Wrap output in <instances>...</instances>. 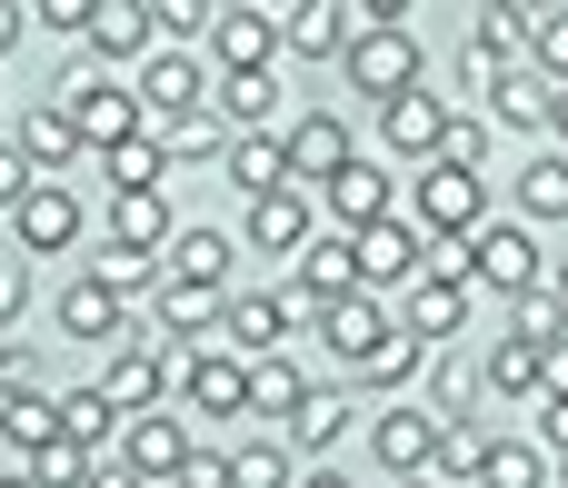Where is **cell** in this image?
Returning a JSON list of instances; mask_svg holds the SVG:
<instances>
[{
    "label": "cell",
    "mask_w": 568,
    "mask_h": 488,
    "mask_svg": "<svg viewBox=\"0 0 568 488\" xmlns=\"http://www.w3.org/2000/svg\"><path fill=\"white\" fill-rule=\"evenodd\" d=\"M120 429H130V419H120V409H110L100 389H70V399H60V439H70V449H90V459H100V449H110Z\"/></svg>",
    "instance_id": "d6a6232c"
},
{
    "label": "cell",
    "mask_w": 568,
    "mask_h": 488,
    "mask_svg": "<svg viewBox=\"0 0 568 488\" xmlns=\"http://www.w3.org/2000/svg\"><path fill=\"white\" fill-rule=\"evenodd\" d=\"M339 439H349V399H339V389H310V399H300V419H290V449L329 459Z\"/></svg>",
    "instance_id": "836d02e7"
},
{
    "label": "cell",
    "mask_w": 568,
    "mask_h": 488,
    "mask_svg": "<svg viewBox=\"0 0 568 488\" xmlns=\"http://www.w3.org/2000/svg\"><path fill=\"white\" fill-rule=\"evenodd\" d=\"M10 230H20V250H30V260H60V250L80 240V190L40 180V190L20 200V220H10Z\"/></svg>",
    "instance_id": "d6986e66"
},
{
    "label": "cell",
    "mask_w": 568,
    "mask_h": 488,
    "mask_svg": "<svg viewBox=\"0 0 568 488\" xmlns=\"http://www.w3.org/2000/svg\"><path fill=\"white\" fill-rule=\"evenodd\" d=\"M409 220H419L429 240H469V230H489V180L459 170V160H429V170L409 180Z\"/></svg>",
    "instance_id": "3957f363"
},
{
    "label": "cell",
    "mask_w": 568,
    "mask_h": 488,
    "mask_svg": "<svg viewBox=\"0 0 568 488\" xmlns=\"http://www.w3.org/2000/svg\"><path fill=\"white\" fill-rule=\"evenodd\" d=\"M439 488H479L489 479V429L479 419H459V429H439V469H429Z\"/></svg>",
    "instance_id": "e575fe53"
},
{
    "label": "cell",
    "mask_w": 568,
    "mask_h": 488,
    "mask_svg": "<svg viewBox=\"0 0 568 488\" xmlns=\"http://www.w3.org/2000/svg\"><path fill=\"white\" fill-rule=\"evenodd\" d=\"M210 100H220V120H230V140H240V130H270V110H280V80H270V70H250V80H220Z\"/></svg>",
    "instance_id": "d590c367"
},
{
    "label": "cell",
    "mask_w": 568,
    "mask_h": 488,
    "mask_svg": "<svg viewBox=\"0 0 568 488\" xmlns=\"http://www.w3.org/2000/svg\"><path fill=\"white\" fill-rule=\"evenodd\" d=\"M479 488H549V449L539 439H489V479Z\"/></svg>",
    "instance_id": "74e56055"
},
{
    "label": "cell",
    "mask_w": 568,
    "mask_h": 488,
    "mask_svg": "<svg viewBox=\"0 0 568 488\" xmlns=\"http://www.w3.org/2000/svg\"><path fill=\"white\" fill-rule=\"evenodd\" d=\"M489 389H499V399H549L539 349H529V339H499V349H489Z\"/></svg>",
    "instance_id": "f35d334b"
},
{
    "label": "cell",
    "mask_w": 568,
    "mask_h": 488,
    "mask_svg": "<svg viewBox=\"0 0 568 488\" xmlns=\"http://www.w3.org/2000/svg\"><path fill=\"white\" fill-rule=\"evenodd\" d=\"M349 250H359V289H369V299H379V289L409 299V289L429 279V230H419V220H379V230H359Z\"/></svg>",
    "instance_id": "5b68a950"
},
{
    "label": "cell",
    "mask_w": 568,
    "mask_h": 488,
    "mask_svg": "<svg viewBox=\"0 0 568 488\" xmlns=\"http://www.w3.org/2000/svg\"><path fill=\"white\" fill-rule=\"evenodd\" d=\"M549 130H559V150H568V90H559V110H549Z\"/></svg>",
    "instance_id": "6f0895ef"
},
{
    "label": "cell",
    "mask_w": 568,
    "mask_h": 488,
    "mask_svg": "<svg viewBox=\"0 0 568 488\" xmlns=\"http://www.w3.org/2000/svg\"><path fill=\"white\" fill-rule=\"evenodd\" d=\"M170 190H120L110 200V250H140V260H170Z\"/></svg>",
    "instance_id": "44dd1931"
},
{
    "label": "cell",
    "mask_w": 568,
    "mask_h": 488,
    "mask_svg": "<svg viewBox=\"0 0 568 488\" xmlns=\"http://www.w3.org/2000/svg\"><path fill=\"white\" fill-rule=\"evenodd\" d=\"M349 90H359L369 110H389V100L429 90V60H419V30H359V50H349Z\"/></svg>",
    "instance_id": "277c9868"
},
{
    "label": "cell",
    "mask_w": 568,
    "mask_h": 488,
    "mask_svg": "<svg viewBox=\"0 0 568 488\" xmlns=\"http://www.w3.org/2000/svg\"><path fill=\"white\" fill-rule=\"evenodd\" d=\"M439 160H459V170H489V120H469V110H459V120H449V150H439Z\"/></svg>",
    "instance_id": "7dc6e473"
},
{
    "label": "cell",
    "mask_w": 568,
    "mask_h": 488,
    "mask_svg": "<svg viewBox=\"0 0 568 488\" xmlns=\"http://www.w3.org/2000/svg\"><path fill=\"white\" fill-rule=\"evenodd\" d=\"M180 399H190L200 419H250V359H230V349L180 359Z\"/></svg>",
    "instance_id": "5bb4252c"
},
{
    "label": "cell",
    "mask_w": 568,
    "mask_h": 488,
    "mask_svg": "<svg viewBox=\"0 0 568 488\" xmlns=\"http://www.w3.org/2000/svg\"><path fill=\"white\" fill-rule=\"evenodd\" d=\"M310 240H320V200H310V190H270V200H250V250L300 260Z\"/></svg>",
    "instance_id": "9a60e30c"
},
{
    "label": "cell",
    "mask_w": 568,
    "mask_h": 488,
    "mask_svg": "<svg viewBox=\"0 0 568 488\" xmlns=\"http://www.w3.org/2000/svg\"><path fill=\"white\" fill-rule=\"evenodd\" d=\"M439 429H449L439 409L389 399V409L369 419V449H379V469H389V479H429V469H439Z\"/></svg>",
    "instance_id": "8992f818"
},
{
    "label": "cell",
    "mask_w": 568,
    "mask_h": 488,
    "mask_svg": "<svg viewBox=\"0 0 568 488\" xmlns=\"http://www.w3.org/2000/svg\"><path fill=\"white\" fill-rule=\"evenodd\" d=\"M220 289H180V279H160V299H150V319H160V349H190L200 359V339L220 329Z\"/></svg>",
    "instance_id": "7402d4cb"
},
{
    "label": "cell",
    "mask_w": 568,
    "mask_h": 488,
    "mask_svg": "<svg viewBox=\"0 0 568 488\" xmlns=\"http://www.w3.org/2000/svg\"><path fill=\"white\" fill-rule=\"evenodd\" d=\"M0 488H40V479H30V469H10V479H0Z\"/></svg>",
    "instance_id": "680465c9"
},
{
    "label": "cell",
    "mask_w": 568,
    "mask_h": 488,
    "mask_svg": "<svg viewBox=\"0 0 568 488\" xmlns=\"http://www.w3.org/2000/svg\"><path fill=\"white\" fill-rule=\"evenodd\" d=\"M290 299L280 289H240L230 309H220V339H230V359H280V339H290Z\"/></svg>",
    "instance_id": "4fadbf2b"
},
{
    "label": "cell",
    "mask_w": 568,
    "mask_h": 488,
    "mask_svg": "<svg viewBox=\"0 0 568 488\" xmlns=\"http://www.w3.org/2000/svg\"><path fill=\"white\" fill-rule=\"evenodd\" d=\"M539 379H549V399H568V339H559V349H539Z\"/></svg>",
    "instance_id": "f5cc1de1"
},
{
    "label": "cell",
    "mask_w": 568,
    "mask_h": 488,
    "mask_svg": "<svg viewBox=\"0 0 568 488\" xmlns=\"http://www.w3.org/2000/svg\"><path fill=\"white\" fill-rule=\"evenodd\" d=\"M20 30H30V10H20V0H0V50H20Z\"/></svg>",
    "instance_id": "11a10c76"
},
{
    "label": "cell",
    "mask_w": 568,
    "mask_h": 488,
    "mask_svg": "<svg viewBox=\"0 0 568 488\" xmlns=\"http://www.w3.org/2000/svg\"><path fill=\"white\" fill-rule=\"evenodd\" d=\"M549 110H559V90H549L539 70H509V80H489V120H509V130H549Z\"/></svg>",
    "instance_id": "f546056e"
},
{
    "label": "cell",
    "mask_w": 568,
    "mask_h": 488,
    "mask_svg": "<svg viewBox=\"0 0 568 488\" xmlns=\"http://www.w3.org/2000/svg\"><path fill=\"white\" fill-rule=\"evenodd\" d=\"M320 339H329V349H339L349 369H369V359H379V349L399 339V319H389V309H379L369 289H349L339 309H320Z\"/></svg>",
    "instance_id": "2e32d148"
},
{
    "label": "cell",
    "mask_w": 568,
    "mask_h": 488,
    "mask_svg": "<svg viewBox=\"0 0 568 488\" xmlns=\"http://www.w3.org/2000/svg\"><path fill=\"white\" fill-rule=\"evenodd\" d=\"M399 329L419 339V349H449L459 329H469V279H449V270H429L409 299H399Z\"/></svg>",
    "instance_id": "7c38bea8"
},
{
    "label": "cell",
    "mask_w": 568,
    "mask_h": 488,
    "mask_svg": "<svg viewBox=\"0 0 568 488\" xmlns=\"http://www.w3.org/2000/svg\"><path fill=\"white\" fill-rule=\"evenodd\" d=\"M100 399H110L120 419H150V409H170V349H120V359L100 369Z\"/></svg>",
    "instance_id": "e0dca14e"
},
{
    "label": "cell",
    "mask_w": 568,
    "mask_h": 488,
    "mask_svg": "<svg viewBox=\"0 0 568 488\" xmlns=\"http://www.w3.org/2000/svg\"><path fill=\"white\" fill-rule=\"evenodd\" d=\"M419 369H429V349H419V339H409V329H399V339H389V349H379V359H369V369H359V379H369V389H409V379H419Z\"/></svg>",
    "instance_id": "7bdbcfd3"
},
{
    "label": "cell",
    "mask_w": 568,
    "mask_h": 488,
    "mask_svg": "<svg viewBox=\"0 0 568 488\" xmlns=\"http://www.w3.org/2000/svg\"><path fill=\"white\" fill-rule=\"evenodd\" d=\"M280 30H290L280 10H220V20H210V60H220V80H250V70H270V60L290 50Z\"/></svg>",
    "instance_id": "9c48e42d"
},
{
    "label": "cell",
    "mask_w": 568,
    "mask_h": 488,
    "mask_svg": "<svg viewBox=\"0 0 568 488\" xmlns=\"http://www.w3.org/2000/svg\"><path fill=\"white\" fill-rule=\"evenodd\" d=\"M300 488H349V479H339V469H310V479H300Z\"/></svg>",
    "instance_id": "9f6ffc18"
},
{
    "label": "cell",
    "mask_w": 568,
    "mask_h": 488,
    "mask_svg": "<svg viewBox=\"0 0 568 488\" xmlns=\"http://www.w3.org/2000/svg\"><path fill=\"white\" fill-rule=\"evenodd\" d=\"M449 120H459V110H449L439 90H409V100H389V110H379V140H389L409 170H429V160L449 150Z\"/></svg>",
    "instance_id": "30bf717a"
},
{
    "label": "cell",
    "mask_w": 568,
    "mask_h": 488,
    "mask_svg": "<svg viewBox=\"0 0 568 488\" xmlns=\"http://www.w3.org/2000/svg\"><path fill=\"white\" fill-rule=\"evenodd\" d=\"M220 170H230V190L270 200V190H290V140H270V130H240V140L220 150Z\"/></svg>",
    "instance_id": "cb8c5ba5"
},
{
    "label": "cell",
    "mask_w": 568,
    "mask_h": 488,
    "mask_svg": "<svg viewBox=\"0 0 568 488\" xmlns=\"http://www.w3.org/2000/svg\"><path fill=\"white\" fill-rule=\"evenodd\" d=\"M230 260H240V250H230V230H180L160 270H170L180 289H230Z\"/></svg>",
    "instance_id": "d4e9b609"
},
{
    "label": "cell",
    "mask_w": 568,
    "mask_h": 488,
    "mask_svg": "<svg viewBox=\"0 0 568 488\" xmlns=\"http://www.w3.org/2000/svg\"><path fill=\"white\" fill-rule=\"evenodd\" d=\"M90 469H100V459H90V449H70V439H50V449L30 459V479H40V488H90Z\"/></svg>",
    "instance_id": "ee69618b"
},
{
    "label": "cell",
    "mask_w": 568,
    "mask_h": 488,
    "mask_svg": "<svg viewBox=\"0 0 568 488\" xmlns=\"http://www.w3.org/2000/svg\"><path fill=\"white\" fill-rule=\"evenodd\" d=\"M20 309H30V270H10V260H0V339H10V319H20Z\"/></svg>",
    "instance_id": "f907efd6"
},
{
    "label": "cell",
    "mask_w": 568,
    "mask_h": 488,
    "mask_svg": "<svg viewBox=\"0 0 568 488\" xmlns=\"http://www.w3.org/2000/svg\"><path fill=\"white\" fill-rule=\"evenodd\" d=\"M399 488H439V479H399Z\"/></svg>",
    "instance_id": "94428289"
},
{
    "label": "cell",
    "mask_w": 568,
    "mask_h": 488,
    "mask_svg": "<svg viewBox=\"0 0 568 488\" xmlns=\"http://www.w3.org/2000/svg\"><path fill=\"white\" fill-rule=\"evenodd\" d=\"M519 220H568V150L519 170Z\"/></svg>",
    "instance_id": "8d00e7d4"
},
{
    "label": "cell",
    "mask_w": 568,
    "mask_h": 488,
    "mask_svg": "<svg viewBox=\"0 0 568 488\" xmlns=\"http://www.w3.org/2000/svg\"><path fill=\"white\" fill-rule=\"evenodd\" d=\"M90 488H150V479H140L130 459H100V469H90Z\"/></svg>",
    "instance_id": "db71d44e"
},
{
    "label": "cell",
    "mask_w": 568,
    "mask_h": 488,
    "mask_svg": "<svg viewBox=\"0 0 568 488\" xmlns=\"http://www.w3.org/2000/svg\"><path fill=\"white\" fill-rule=\"evenodd\" d=\"M210 90H220V80H210V70H200L190 50H150V60H140V110H150L160 130L200 120V100H210Z\"/></svg>",
    "instance_id": "52a82bcc"
},
{
    "label": "cell",
    "mask_w": 568,
    "mask_h": 488,
    "mask_svg": "<svg viewBox=\"0 0 568 488\" xmlns=\"http://www.w3.org/2000/svg\"><path fill=\"white\" fill-rule=\"evenodd\" d=\"M539 449L568 469V399H539Z\"/></svg>",
    "instance_id": "681fc988"
},
{
    "label": "cell",
    "mask_w": 568,
    "mask_h": 488,
    "mask_svg": "<svg viewBox=\"0 0 568 488\" xmlns=\"http://www.w3.org/2000/svg\"><path fill=\"white\" fill-rule=\"evenodd\" d=\"M60 110H70V130L90 140V160H110V150L140 140V120H150L140 90H130V80H100V70H70V80H60Z\"/></svg>",
    "instance_id": "7a4b0ae2"
},
{
    "label": "cell",
    "mask_w": 568,
    "mask_h": 488,
    "mask_svg": "<svg viewBox=\"0 0 568 488\" xmlns=\"http://www.w3.org/2000/svg\"><path fill=\"white\" fill-rule=\"evenodd\" d=\"M280 140H290V190H310V200H320V190H329V180H339V170L359 160V150H349V130H339L329 110H310V120H290Z\"/></svg>",
    "instance_id": "8fae6325"
},
{
    "label": "cell",
    "mask_w": 568,
    "mask_h": 488,
    "mask_svg": "<svg viewBox=\"0 0 568 488\" xmlns=\"http://www.w3.org/2000/svg\"><path fill=\"white\" fill-rule=\"evenodd\" d=\"M549 289H559V299H568V260H559V270H549Z\"/></svg>",
    "instance_id": "91938a15"
},
{
    "label": "cell",
    "mask_w": 568,
    "mask_h": 488,
    "mask_svg": "<svg viewBox=\"0 0 568 488\" xmlns=\"http://www.w3.org/2000/svg\"><path fill=\"white\" fill-rule=\"evenodd\" d=\"M280 40H290L300 60H349V50H359V10H339V0H300Z\"/></svg>",
    "instance_id": "603a6c76"
},
{
    "label": "cell",
    "mask_w": 568,
    "mask_h": 488,
    "mask_svg": "<svg viewBox=\"0 0 568 488\" xmlns=\"http://www.w3.org/2000/svg\"><path fill=\"white\" fill-rule=\"evenodd\" d=\"M429 389H439V419L459 429V419H469V399H479V369H469V359H439V369H429Z\"/></svg>",
    "instance_id": "f6af8a7d"
},
{
    "label": "cell",
    "mask_w": 568,
    "mask_h": 488,
    "mask_svg": "<svg viewBox=\"0 0 568 488\" xmlns=\"http://www.w3.org/2000/svg\"><path fill=\"white\" fill-rule=\"evenodd\" d=\"M90 50H110V60H150V50H160V20H150L140 0H100V10H90Z\"/></svg>",
    "instance_id": "4316f807"
},
{
    "label": "cell",
    "mask_w": 568,
    "mask_h": 488,
    "mask_svg": "<svg viewBox=\"0 0 568 488\" xmlns=\"http://www.w3.org/2000/svg\"><path fill=\"white\" fill-rule=\"evenodd\" d=\"M120 459H130L150 488H170L180 469H190V429H180L170 409H150V419H130V429H120Z\"/></svg>",
    "instance_id": "ffe728a7"
},
{
    "label": "cell",
    "mask_w": 568,
    "mask_h": 488,
    "mask_svg": "<svg viewBox=\"0 0 568 488\" xmlns=\"http://www.w3.org/2000/svg\"><path fill=\"white\" fill-rule=\"evenodd\" d=\"M300 399H310V379L290 369V359H250V419H300Z\"/></svg>",
    "instance_id": "1f68e13d"
},
{
    "label": "cell",
    "mask_w": 568,
    "mask_h": 488,
    "mask_svg": "<svg viewBox=\"0 0 568 488\" xmlns=\"http://www.w3.org/2000/svg\"><path fill=\"white\" fill-rule=\"evenodd\" d=\"M30 190H40V170H30V160H20V140H10V150H0V220H20V200H30Z\"/></svg>",
    "instance_id": "c3c4849f"
},
{
    "label": "cell",
    "mask_w": 568,
    "mask_h": 488,
    "mask_svg": "<svg viewBox=\"0 0 568 488\" xmlns=\"http://www.w3.org/2000/svg\"><path fill=\"white\" fill-rule=\"evenodd\" d=\"M20 160H30V170H70V160H90V140H80V130H70V110L50 100V110H30V120H20Z\"/></svg>",
    "instance_id": "83f0119b"
},
{
    "label": "cell",
    "mask_w": 568,
    "mask_h": 488,
    "mask_svg": "<svg viewBox=\"0 0 568 488\" xmlns=\"http://www.w3.org/2000/svg\"><path fill=\"white\" fill-rule=\"evenodd\" d=\"M50 439H60V399H40V389L0 399V449H10V469H30Z\"/></svg>",
    "instance_id": "484cf974"
},
{
    "label": "cell",
    "mask_w": 568,
    "mask_h": 488,
    "mask_svg": "<svg viewBox=\"0 0 568 488\" xmlns=\"http://www.w3.org/2000/svg\"><path fill=\"white\" fill-rule=\"evenodd\" d=\"M359 289V250H349V230H320L310 250H300V289H290V309L320 329V309H339Z\"/></svg>",
    "instance_id": "ba28073f"
},
{
    "label": "cell",
    "mask_w": 568,
    "mask_h": 488,
    "mask_svg": "<svg viewBox=\"0 0 568 488\" xmlns=\"http://www.w3.org/2000/svg\"><path fill=\"white\" fill-rule=\"evenodd\" d=\"M160 140H170V160H210V150H230L210 110H200V120H180V130H160Z\"/></svg>",
    "instance_id": "bcb514c9"
},
{
    "label": "cell",
    "mask_w": 568,
    "mask_h": 488,
    "mask_svg": "<svg viewBox=\"0 0 568 488\" xmlns=\"http://www.w3.org/2000/svg\"><path fill=\"white\" fill-rule=\"evenodd\" d=\"M100 170H110V200H120V190H160V180H170V140H160V130H140V140H120Z\"/></svg>",
    "instance_id": "4dcf8cb0"
},
{
    "label": "cell",
    "mask_w": 568,
    "mask_h": 488,
    "mask_svg": "<svg viewBox=\"0 0 568 488\" xmlns=\"http://www.w3.org/2000/svg\"><path fill=\"white\" fill-rule=\"evenodd\" d=\"M320 200H329V230H349V240H359V230H379V220H399V210H389V170H379V160H349Z\"/></svg>",
    "instance_id": "ac0fdd59"
},
{
    "label": "cell",
    "mask_w": 568,
    "mask_h": 488,
    "mask_svg": "<svg viewBox=\"0 0 568 488\" xmlns=\"http://www.w3.org/2000/svg\"><path fill=\"white\" fill-rule=\"evenodd\" d=\"M529 70H539L549 90H568V10H539V20H529Z\"/></svg>",
    "instance_id": "ab89813d"
},
{
    "label": "cell",
    "mask_w": 568,
    "mask_h": 488,
    "mask_svg": "<svg viewBox=\"0 0 568 488\" xmlns=\"http://www.w3.org/2000/svg\"><path fill=\"white\" fill-rule=\"evenodd\" d=\"M230 479L240 488H290V449L280 439H250V449H230Z\"/></svg>",
    "instance_id": "b9f144b4"
},
{
    "label": "cell",
    "mask_w": 568,
    "mask_h": 488,
    "mask_svg": "<svg viewBox=\"0 0 568 488\" xmlns=\"http://www.w3.org/2000/svg\"><path fill=\"white\" fill-rule=\"evenodd\" d=\"M90 10H100V0H40L30 20H50V30H90Z\"/></svg>",
    "instance_id": "816d5d0a"
},
{
    "label": "cell",
    "mask_w": 568,
    "mask_h": 488,
    "mask_svg": "<svg viewBox=\"0 0 568 488\" xmlns=\"http://www.w3.org/2000/svg\"><path fill=\"white\" fill-rule=\"evenodd\" d=\"M449 279H469V289H489V299H529V289H549L529 220H489V230H469V240L449 250Z\"/></svg>",
    "instance_id": "6da1fadb"
},
{
    "label": "cell",
    "mask_w": 568,
    "mask_h": 488,
    "mask_svg": "<svg viewBox=\"0 0 568 488\" xmlns=\"http://www.w3.org/2000/svg\"><path fill=\"white\" fill-rule=\"evenodd\" d=\"M90 279H100V289H120V299H140V289H150V279H170V270H160V260H140V250H110V240H100V270H90Z\"/></svg>",
    "instance_id": "60d3db41"
},
{
    "label": "cell",
    "mask_w": 568,
    "mask_h": 488,
    "mask_svg": "<svg viewBox=\"0 0 568 488\" xmlns=\"http://www.w3.org/2000/svg\"><path fill=\"white\" fill-rule=\"evenodd\" d=\"M120 309H130V299H120V289H100V279H70V289H60V329H70V339H90V349H100V339H120Z\"/></svg>",
    "instance_id": "f1b7e54d"
}]
</instances>
